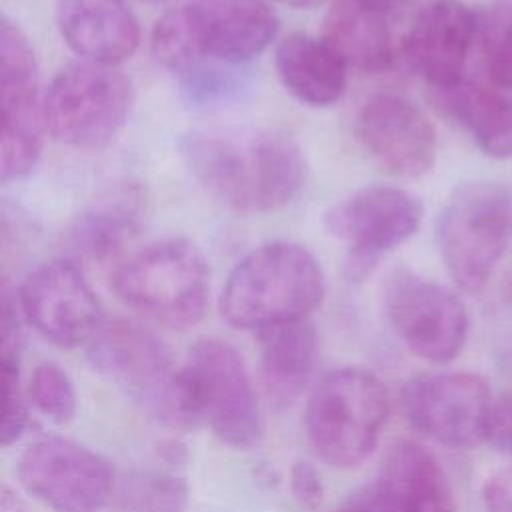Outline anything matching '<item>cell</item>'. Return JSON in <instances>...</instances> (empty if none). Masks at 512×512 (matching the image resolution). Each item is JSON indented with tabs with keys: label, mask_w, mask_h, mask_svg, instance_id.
<instances>
[{
	"label": "cell",
	"mask_w": 512,
	"mask_h": 512,
	"mask_svg": "<svg viewBox=\"0 0 512 512\" xmlns=\"http://www.w3.org/2000/svg\"><path fill=\"white\" fill-rule=\"evenodd\" d=\"M180 148L200 186L238 212L278 210L304 182L302 152L280 130H194L182 138Z\"/></svg>",
	"instance_id": "obj_1"
},
{
	"label": "cell",
	"mask_w": 512,
	"mask_h": 512,
	"mask_svg": "<svg viewBox=\"0 0 512 512\" xmlns=\"http://www.w3.org/2000/svg\"><path fill=\"white\" fill-rule=\"evenodd\" d=\"M86 346L92 368L150 420L178 430L200 420L184 366H176L150 328L126 318L104 320Z\"/></svg>",
	"instance_id": "obj_2"
},
{
	"label": "cell",
	"mask_w": 512,
	"mask_h": 512,
	"mask_svg": "<svg viewBox=\"0 0 512 512\" xmlns=\"http://www.w3.org/2000/svg\"><path fill=\"white\" fill-rule=\"evenodd\" d=\"M276 34L278 16L266 0H190L156 22L152 52L174 74L202 60L240 66Z\"/></svg>",
	"instance_id": "obj_3"
},
{
	"label": "cell",
	"mask_w": 512,
	"mask_h": 512,
	"mask_svg": "<svg viewBox=\"0 0 512 512\" xmlns=\"http://www.w3.org/2000/svg\"><path fill=\"white\" fill-rule=\"evenodd\" d=\"M324 298L318 260L300 244L268 242L248 252L220 292L222 318L242 330L308 318Z\"/></svg>",
	"instance_id": "obj_4"
},
{
	"label": "cell",
	"mask_w": 512,
	"mask_h": 512,
	"mask_svg": "<svg viewBox=\"0 0 512 512\" xmlns=\"http://www.w3.org/2000/svg\"><path fill=\"white\" fill-rule=\"evenodd\" d=\"M388 408V390L374 372L346 366L324 374L304 416L314 454L336 468L358 466L374 452Z\"/></svg>",
	"instance_id": "obj_5"
},
{
	"label": "cell",
	"mask_w": 512,
	"mask_h": 512,
	"mask_svg": "<svg viewBox=\"0 0 512 512\" xmlns=\"http://www.w3.org/2000/svg\"><path fill=\"white\" fill-rule=\"evenodd\" d=\"M112 290L142 316L170 328H188L206 312L210 270L192 240L164 238L116 266Z\"/></svg>",
	"instance_id": "obj_6"
},
{
	"label": "cell",
	"mask_w": 512,
	"mask_h": 512,
	"mask_svg": "<svg viewBox=\"0 0 512 512\" xmlns=\"http://www.w3.org/2000/svg\"><path fill=\"white\" fill-rule=\"evenodd\" d=\"M512 244V188L472 182L452 192L438 218V248L458 288L480 292Z\"/></svg>",
	"instance_id": "obj_7"
},
{
	"label": "cell",
	"mask_w": 512,
	"mask_h": 512,
	"mask_svg": "<svg viewBox=\"0 0 512 512\" xmlns=\"http://www.w3.org/2000/svg\"><path fill=\"white\" fill-rule=\"evenodd\" d=\"M132 102L130 80L112 64L76 62L60 70L44 92L48 132L76 150H98L114 140Z\"/></svg>",
	"instance_id": "obj_8"
},
{
	"label": "cell",
	"mask_w": 512,
	"mask_h": 512,
	"mask_svg": "<svg viewBox=\"0 0 512 512\" xmlns=\"http://www.w3.org/2000/svg\"><path fill=\"white\" fill-rule=\"evenodd\" d=\"M184 372L200 420L232 448H250L262 434L260 402L240 352L214 336L198 338Z\"/></svg>",
	"instance_id": "obj_9"
},
{
	"label": "cell",
	"mask_w": 512,
	"mask_h": 512,
	"mask_svg": "<svg viewBox=\"0 0 512 512\" xmlns=\"http://www.w3.org/2000/svg\"><path fill=\"white\" fill-rule=\"evenodd\" d=\"M46 114L34 50L24 32L0 22V178L18 180L32 172L44 142Z\"/></svg>",
	"instance_id": "obj_10"
},
{
	"label": "cell",
	"mask_w": 512,
	"mask_h": 512,
	"mask_svg": "<svg viewBox=\"0 0 512 512\" xmlns=\"http://www.w3.org/2000/svg\"><path fill=\"white\" fill-rule=\"evenodd\" d=\"M16 472L24 490L54 512H98L116 488L106 458L62 436L28 444Z\"/></svg>",
	"instance_id": "obj_11"
},
{
	"label": "cell",
	"mask_w": 512,
	"mask_h": 512,
	"mask_svg": "<svg viewBox=\"0 0 512 512\" xmlns=\"http://www.w3.org/2000/svg\"><path fill=\"white\" fill-rule=\"evenodd\" d=\"M422 202L404 188L366 186L336 202L324 216L330 236L350 250L354 278L366 276L382 254L412 238L422 224Z\"/></svg>",
	"instance_id": "obj_12"
},
{
	"label": "cell",
	"mask_w": 512,
	"mask_h": 512,
	"mask_svg": "<svg viewBox=\"0 0 512 512\" xmlns=\"http://www.w3.org/2000/svg\"><path fill=\"white\" fill-rule=\"evenodd\" d=\"M384 310L398 338L422 360H454L468 336L464 304L438 282L410 270H394L384 286Z\"/></svg>",
	"instance_id": "obj_13"
},
{
	"label": "cell",
	"mask_w": 512,
	"mask_h": 512,
	"mask_svg": "<svg viewBox=\"0 0 512 512\" xmlns=\"http://www.w3.org/2000/svg\"><path fill=\"white\" fill-rule=\"evenodd\" d=\"M492 402L488 382L472 372L422 374L402 388V410L410 426L448 448L486 442Z\"/></svg>",
	"instance_id": "obj_14"
},
{
	"label": "cell",
	"mask_w": 512,
	"mask_h": 512,
	"mask_svg": "<svg viewBox=\"0 0 512 512\" xmlns=\"http://www.w3.org/2000/svg\"><path fill=\"white\" fill-rule=\"evenodd\" d=\"M18 304L30 326L62 348L88 344L104 324L98 296L82 270L66 258L34 268L20 286Z\"/></svg>",
	"instance_id": "obj_15"
},
{
	"label": "cell",
	"mask_w": 512,
	"mask_h": 512,
	"mask_svg": "<svg viewBox=\"0 0 512 512\" xmlns=\"http://www.w3.org/2000/svg\"><path fill=\"white\" fill-rule=\"evenodd\" d=\"M356 136L370 158L388 174L420 178L436 162V130L426 114L396 94H378L364 102L356 118Z\"/></svg>",
	"instance_id": "obj_16"
},
{
	"label": "cell",
	"mask_w": 512,
	"mask_h": 512,
	"mask_svg": "<svg viewBox=\"0 0 512 512\" xmlns=\"http://www.w3.org/2000/svg\"><path fill=\"white\" fill-rule=\"evenodd\" d=\"M476 36L478 18L464 2L430 0L414 16L402 52L436 92H446L464 80Z\"/></svg>",
	"instance_id": "obj_17"
},
{
	"label": "cell",
	"mask_w": 512,
	"mask_h": 512,
	"mask_svg": "<svg viewBox=\"0 0 512 512\" xmlns=\"http://www.w3.org/2000/svg\"><path fill=\"white\" fill-rule=\"evenodd\" d=\"M366 512H456L452 488L438 460L420 444H394L372 484L354 494Z\"/></svg>",
	"instance_id": "obj_18"
},
{
	"label": "cell",
	"mask_w": 512,
	"mask_h": 512,
	"mask_svg": "<svg viewBox=\"0 0 512 512\" xmlns=\"http://www.w3.org/2000/svg\"><path fill=\"white\" fill-rule=\"evenodd\" d=\"M58 30L82 60L118 66L140 44V26L126 0H56Z\"/></svg>",
	"instance_id": "obj_19"
},
{
	"label": "cell",
	"mask_w": 512,
	"mask_h": 512,
	"mask_svg": "<svg viewBox=\"0 0 512 512\" xmlns=\"http://www.w3.org/2000/svg\"><path fill=\"white\" fill-rule=\"evenodd\" d=\"M274 62L284 88L306 106H332L346 90L348 66L324 38L292 32L278 42Z\"/></svg>",
	"instance_id": "obj_20"
},
{
	"label": "cell",
	"mask_w": 512,
	"mask_h": 512,
	"mask_svg": "<svg viewBox=\"0 0 512 512\" xmlns=\"http://www.w3.org/2000/svg\"><path fill=\"white\" fill-rule=\"evenodd\" d=\"M260 378L278 406L292 404L310 382L318 358V336L308 318L288 320L256 332Z\"/></svg>",
	"instance_id": "obj_21"
},
{
	"label": "cell",
	"mask_w": 512,
	"mask_h": 512,
	"mask_svg": "<svg viewBox=\"0 0 512 512\" xmlns=\"http://www.w3.org/2000/svg\"><path fill=\"white\" fill-rule=\"evenodd\" d=\"M348 68L384 72L396 58L390 16L360 0H334L324 18L322 36Z\"/></svg>",
	"instance_id": "obj_22"
},
{
	"label": "cell",
	"mask_w": 512,
	"mask_h": 512,
	"mask_svg": "<svg viewBox=\"0 0 512 512\" xmlns=\"http://www.w3.org/2000/svg\"><path fill=\"white\" fill-rule=\"evenodd\" d=\"M442 108L456 118L484 154L512 156V98L494 84L462 80L446 92H438Z\"/></svg>",
	"instance_id": "obj_23"
},
{
	"label": "cell",
	"mask_w": 512,
	"mask_h": 512,
	"mask_svg": "<svg viewBox=\"0 0 512 512\" xmlns=\"http://www.w3.org/2000/svg\"><path fill=\"white\" fill-rule=\"evenodd\" d=\"M134 228V212L120 202L94 208L80 216L70 232V244L76 254L106 260L120 250Z\"/></svg>",
	"instance_id": "obj_24"
},
{
	"label": "cell",
	"mask_w": 512,
	"mask_h": 512,
	"mask_svg": "<svg viewBox=\"0 0 512 512\" xmlns=\"http://www.w3.org/2000/svg\"><path fill=\"white\" fill-rule=\"evenodd\" d=\"M124 512H184L188 506V484L172 472H134L116 490Z\"/></svg>",
	"instance_id": "obj_25"
},
{
	"label": "cell",
	"mask_w": 512,
	"mask_h": 512,
	"mask_svg": "<svg viewBox=\"0 0 512 512\" xmlns=\"http://www.w3.org/2000/svg\"><path fill=\"white\" fill-rule=\"evenodd\" d=\"M478 38L492 84L512 90V0H498L478 20Z\"/></svg>",
	"instance_id": "obj_26"
},
{
	"label": "cell",
	"mask_w": 512,
	"mask_h": 512,
	"mask_svg": "<svg viewBox=\"0 0 512 512\" xmlns=\"http://www.w3.org/2000/svg\"><path fill=\"white\" fill-rule=\"evenodd\" d=\"M238 66L220 62H194L176 72L180 88L188 102L196 106H212L230 100L242 88V76L236 74Z\"/></svg>",
	"instance_id": "obj_27"
},
{
	"label": "cell",
	"mask_w": 512,
	"mask_h": 512,
	"mask_svg": "<svg viewBox=\"0 0 512 512\" xmlns=\"http://www.w3.org/2000/svg\"><path fill=\"white\" fill-rule=\"evenodd\" d=\"M28 400L56 424L70 422L78 406L70 376L54 362H42L34 368L28 382Z\"/></svg>",
	"instance_id": "obj_28"
},
{
	"label": "cell",
	"mask_w": 512,
	"mask_h": 512,
	"mask_svg": "<svg viewBox=\"0 0 512 512\" xmlns=\"http://www.w3.org/2000/svg\"><path fill=\"white\" fill-rule=\"evenodd\" d=\"M4 384V418L0 440L2 446L16 442L28 424V406L20 386V364H2Z\"/></svg>",
	"instance_id": "obj_29"
},
{
	"label": "cell",
	"mask_w": 512,
	"mask_h": 512,
	"mask_svg": "<svg viewBox=\"0 0 512 512\" xmlns=\"http://www.w3.org/2000/svg\"><path fill=\"white\" fill-rule=\"evenodd\" d=\"M290 490L294 500L308 510H316L324 498V484L318 470L304 460L294 462L290 468Z\"/></svg>",
	"instance_id": "obj_30"
},
{
	"label": "cell",
	"mask_w": 512,
	"mask_h": 512,
	"mask_svg": "<svg viewBox=\"0 0 512 512\" xmlns=\"http://www.w3.org/2000/svg\"><path fill=\"white\" fill-rule=\"evenodd\" d=\"M486 442L504 454H512V390L492 402Z\"/></svg>",
	"instance_id": "obj_31"
},
{
	"label": "cell",
	"mask_w": 512,
	"mask_h": 512,
	"mask_svg": "<svg viewBox=\"0 0 512 512\" xmlns=\"http://www.w3.org/2000/svg\"><path fill=\"white\" fill-rule=\"evenodd\" d=\"M482 500L488 512H512V462L484 482Z\"/></svg>",
	"instance_id": "obj_32"
},
{
	"label": "cell",
	"mask_w": 512,
	"mask_h": 512,
	"mask_svg": "<svg viewBox=\"0 0 512 512\" xmlns=\"http://www.w3.org/2000/svg\"><path fill=\"white\" fill-rule=\"evenodd\" d=\"M360 2H364L370 8H376V10L384 12L388 16H394L398 10L406 8L412 0H360Z\"/></svg>",
	"instance_id": "obj_33"
},
{
	"label": "cell",
	"mask_w": 512,
	"mask_h": 512,
	"mask_svg": "<svg viewBox=\"0 0 512 512\" xmlns=\"http://www.w3.org/2000/svg\"><path fill=\"white\" fill-rule=\"evenodd\" d=\"M0 512H24L22 502L18 500V496L8 488L2 486V496H0Z\"/></svg>",
	"instance_id": "obj_34"
},
{
	"label": "cell",
	"mask_w": 512,
	"mask_h": 512,
	"mask_svg": "<svg viewBox=\"0 0 512 512\" xmlns=\"http://www.w3.org/2000/svg\"><path fill=\"white\" fill-rule=\"evenodd\" d=\"M276 2L292 8H314V6H320L324 0H276Z\"/></svg>",
	"instance_id": "obj_35"
},
{
	"label": "cell",
	"mask_w": 512,
	"mask_h": 512,
	"mask_svg": "<svg viewBox=\"0 0 512 512\" xmlns=\"http://www.w3.org/2000/svg\"><path fill=\"white\" fill-rule=\"evenodd\" d=\"M144 2H152L154 4V2H168V0H144Z\"/></svg>",
	"instance_id": "obj_36"
}]
</instances>
